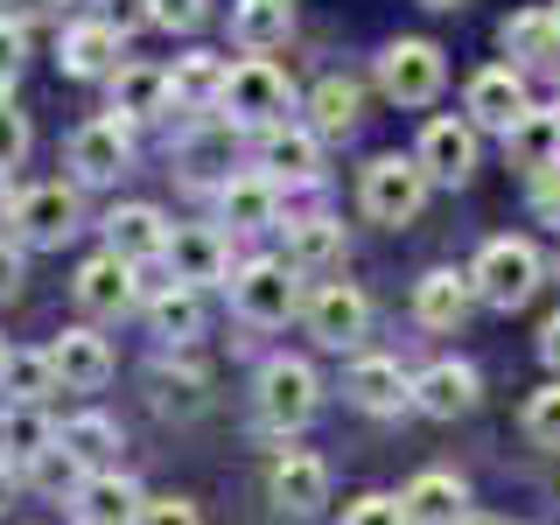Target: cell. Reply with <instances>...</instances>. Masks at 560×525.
<instances>
[{
	"instance_id": "obj_32",
	"label": "cell",
	"mask_w": 560,
	"mask_h": 525,
	"mask_svg": "<svg viewBox=\"0 0 560 525\" xmlns=\"http://www.w3.org/2000/svg\"><path fill=\"white\" fill-rule=\"evenodd\" d=\"M308 127L315 133H350L358 127V84L350 78H323L308 92Z\"/></svg>"
},
{
	"instance_id": "obj_27",
	"label": "cell",
	"mask_w": 560,
	"mask_h": 525,
	"mask_svg": "<svg viewBox=\"0 0 560 525\" xmlns=\"http://www.w3.org/2000/svg\"><path fill=\"white\" fill-rule=\"evenodd\" d=\"M288 28H294V0H238V8H232V43L253 49V57L280 49Z\"/></svg>"
},
{
	"instance_id": "obj_19",
	"label": "cell",
	"mask_w": 560,
	"mask_h": 525,
	"mask_svg": "<svg viewBox=\"0 0 560 525\" xmlns=\"http://www.w3.org/2000/svg\"><path fill=\"white\" fill-rule=\"evenodd\" d=\"M218 210H224L232 232H267V224L280 218V183H273L267 168H259V175H224Z\"/></svg>"
},
{
	"instance_id": "obj_40",
	"label": "cell",
	"mask_w": 560,
	"mask_h": 525,
	"mask_svg": "<svg viewBox=\"0 0 560 525\" xmlns=\"http://www.w3.org/2000/svg\"><path fill=\"white\" fill-rule=\"evenodd\" d=\"M343 525H407V504L385 498V490H372V498L343 504Z\"/></svg>"
},
{
	"instance_id": "obj_21",
	"label": "cell",
	"mask_w": 560,
	"mask_h": 525,
	"mask_svg": "<svg viewBox=\"0 0 560 525\" xmlns=\"http://www.w3.org/2000/svg\"><path fill=\"white\" fill-rule=\"evenodd\" d=\"M140 483L119 477V469H98V477L78 483V525H133L140 518Z\"/></svg>"
},
{
	"instance_id": "obj_23",
	"label": "cell",
	"mask_w": 560,
	"mask_h": 525,
	"mask_svg": "<svg viewBox=\"0 0 560 525\" xmlns=\"http://www.w3.org/2000/svg\"><path fill=\"white\" fill-rule=\"evenodd\" d=\"M105 84H113V113L127 119V127H133V119H162L168 98H175L168 92V70H154V63H119Z\"/></svg>"
},
{
	"instance_id": "obj_6",
	"label": "cell",
	"mask_w": 560,
	"mask_h": 525,
	"mask_svg": "<svg viewBox=\"0 0 560 525\" xmlns=\"http://www.w3.org/2000/svg\"><path fill=\"white\" fill-rule=\"evenodd\" d=\"M315 407H323V385H315V372L302 358H273L267 372H259V413H267V428L294 434V428L315 420Z\"/></svg>"
},
{
	"instance_id": "obj_41",
	"label": "cell",
	"mask_w": 560,
	"mask_h": 525,
	"mask_svg": "<svg viewBox=\"0 0 560 525\" xmlns=\"http://www.w3.org/2000/svg\"><path fill=\"white\" fill-rule=\"evenodd\" d=\"M22 57H28V35L14 14H0V92H8L14 78H22Z\"/></svg>"
},
{
	"instance_id": "obj_42",
	"label": "cell",
	"mask_w": 560,
	"mask_h": 525,
	"mask_svg": "<svg viewBox=\"0 0 560 525\" xmlns=\"http://www.w3.org/2000/svg\"><path fill=\"white\" fill-rule=\"evenodd\" d=\"M133 525H203V518H197V504H189V498H148Z\"/></svg>"
},
{
	"instance_id": "obj_34",
	"label": "cell",
	"mask_w": 560,
	"mask_h": 525,
	"mask_svg": "<svg viewBox=\"0 0 560 525\" xmlns=\"http://www.w3.org/2000/svg\"><path fill=\"white\" fill-rule=\"evenodd\" d=\"M57 442H63L70 455H78L84 469H98L105 455L119 448V428H113V420H105V413H78V420H63V434H57Z\"/></svg>"
},
{
	"instance_id": "obj_45",
	"label": "cell",
	"mask_w": 560,
	"mask_h": 525,
	"mask_svg": "<svg viewBox=\"0 0 560 525\" xmlns=\"http://www.w3.org/2000/svg\"><path fill=\"white\" fill-rule=\"evenodd\" d=\"M14 288H22V253H14V245L0 238V302H8Z\"/></svg>"
},
{
	"instance_id": "obj_20",
	"label": "cell",
	"mask_w": 560,
	"mask_h": 525,
	"mask_svg": "<svg viewBox=\"0 0 560 525\" xmlns=\"http://www.w3.org/2000/svg\"><path fill=\"white\" fill-rule=\"evenodd\" d=\"M413 407H420V413H434V420H455V413H469V407H477V372H469L463 358H442V364H428V372L413 378Z\"/></svg>"
},
{
	"instance_id": "obj_37",
	"label": "cell",
	"mask_w": 560,
	"mask_h": 525,
	"mask_svg": "<svg viewBox=\"0 0 560 525\" xmlns=\"http://www.w3.org/2000/svg\"><path fill=\"white\" fill-rule=\"evenodd\" d=\"M28 477L43 483V490H70V498H78V483H84V463H78V455H70V448L57 442V448L43 455V463H28Z\"/></svg>"
},
{
	"instance_id": "obj_7",
	"label": "cell",
	"mask_w": 560,
	"mask_h": 525,
	"mask_svg": "<svg viewBox=\"0 0 560 525\" xmlns=\"http://www.w3.org/2000/svg\"><path fill=\"white\" fill-rule=\"evenodd\" d=\"M302 315H308V337L323 350H358L364 329H372V302H364L358 288H343V280H323L302 302Z\"/></svg>"
},
{
	"instance_id": "obj_2",
	"label": "cell",
	"mask_w": 560,
	"mask_h": 525,
	"mask_svg": "<svg viewBox=\"0 0 560 525\" xmlns=\"http://www.w3.org/2000/svg\"><path fill=\"white\" fill-rule=\"evenodd\" d=\"M442 84H448V63H442V49H434L428 35H399V43L378 57V92L393 105H434Z\"/></svg>"
},
{
	"instance_id": "obj_49",
	"label": "cell",
	"mask_w": 560,
	"mask_h": 525,
	"mask_svg": "<svg viewBox=\"0 0 560 525\" xmlns=\"http://www.w3.org/2000/svg\"><path fill=\"white\" fill-rule=\"evenodd\" d=\"M14 218V197H8V183H0V224H8Z\"/></svg>"
},
{
	"instance_id": "obj_43",
	"label": "cell",
	"mask_w": 560,
	"mask_h": 525,
	"mask_svg": "<svg viewBox=\"0 0 560 525\" xmlns=\"http://www.w3.org/2000/svg\"><path fill=\"white\" fill-rule=\"evenodd\" d=\"M22 154H28V119L14 105H0V168H14Z\"/></svg>"
},
{
	"instance_id": "obj_12",
	"label": "cell",
	"mask_w": 560,
	"mask_h": 525,
	"mask_svg": "<svg viewBox=\"0 0 560 525\" xmlns=\"http://www.w3.org/2000/svg\"><path fill=\"white\" fill-rule=\"evenodd\" d=\"M413 162L428 168V183H469V168H477V127L469 119H428Z\"/></svg>"
},
{
	"instance_id": "obj_33",
	"label": "cell",
	"mask_w": 560,
	"mask_h": 525,
	"mask_svg": "<svg viewBox=\"0 0 560 525\" xmlns=\"http://www.w3.org/2000/svg\"><path fill=\"white\" fill-rule=\"evenodd\" d=\"M0 393L43 407V399L57 393V364H49V350H8V378H0Z\"/></svg>"
},
{
	"instance_id": "obj_53",
	"label": "cell",
	"mask_w": 560,
	"mask_h": 525,
	"mask_svg": "<svg viewBox=\"0 0 560 525\" xmlns=\"http://www.w3.org/2000/svg\"><path fill=\"white\" fill-rule=\"evenodd\" d=\"M553 22H560V8H553Z\"/></svg>"
},
{
	"instance_id": "obj_11",
	"label": "cell",
	"mask_w": 560,
	"mask_h": 525,
	"mask_svg": "<svg viewBox=\"0 0 560 525\" xmlns=\"http://www.w3.org/2000/svg\"><path fill=\"white\" fill-rule=\"evenodd\" d=\"M14 232H22L28 245H63L70 232H78V197H70L63 183H43V189H22L14 197Z\"/></svg>"
},
{
	"instance_id": "obj_39",
	"label": "cell",
	"mask_w": 560,
	"mask_h": 525,
	"mask_svg": "<svg viewBox=\"0 0 560 525\" xmlns=\"http://www.w3.org/2000/svg\"><path fill=\"white\" fill-rule=\"evenodd\" d=\"M168 288H183V280H175V267H168V253H154V259H133V294H140V302H162V294Z\"/></svg>"
},
{
	"instance_id": "obj_44",
	"label": "cell",
	"mask_w": 560,
	"mask_h": 525,
	"mask_svg": "<svg viewBox=\"0 0 560 525\" xmlns=\"http://www.w3.org/2000/svg\"><path fill=\"white\" fill-rule=\"evenodd\" d=\"M533 218L560 232V168H539L533 175Z\"/></svg>"
},
{
	"instance_id": "obj_9",
	"label": "cell",
	"mask_w": 560,
	"mask_h": 525,
	"mask_svg": "<svg viewBox=\"0 0 560 525\" xmlns=\"http://www.w3.org/2000/svg\"><path fill=\"white\" fill-rule=\"evenodd\" d=\"M70 294H78V308L92 315V323H113V315H127L140 294H133V259H119L113 245H105L98 259H84L78 280H70Z\"/></svg>"
},
{
	"instance_id": "obj_36",
	"label": "cell",
	"mask_w": 560,
	"mask_h": 525,
	"mask_svg": "<svg viewBox=\"0 0 560 525\" xmlns=\"http://www.w3.org/2000/svg\"><path fill=\"white\" fill-rule=\"evenodd\" d=\"M525 442H539V448H560V378L553 385H539L533 399H525Z\"/></svg>"
},
{
	"instance_id": "obj_4",
	"label": "cell",
	"mask_w": 560,
	"mask_h": 525,
	"mask_svg": "<svg viewBox=\"0 0 560 525\" xmlns=\"http://www.w3.org/2000/svg\"><path fill=\"white\" fill-rule=\"evenodd\" d=\"M232 127H280L288 119V78L267 63V57H245L232 63V78H224V105H218Z\"/></svg>"
},
{
	"instance_id": "obj_25",
	"label": "cell",
	"mask_w": 560,
	"mask_h": 525,
	"mask_svg": "<svg viewBox=\"0 0 560 525\" xmlns=\"http://www.w3.org/2000/svg\"><path fill=\"white\" fill-rule=\"evenodd\" d=\"M105 245L119 259H154V253H168V218L154 203H119L105 218Z\"/></svg>"
},
{
	"instance_id": "obj_10",
	"label": "cell",
	"mask_w": 560,
	"mask_h": 525,
	"mask_svg": "<svg viewBox=\"0 0 560 525\" xmlns=\"http://www.w3.org/2000/svg\"><path fill=\"white\" fill-rule=\"evenodd\" d=\"M127 162H133V133H127L119 113L70 133V168H78V183H113V175H127Z\"/></svg>"
},
{
	"instance_id": "obj_16",
	"label": "cell",
	"mask_w": 560,
	"mask_h": 525,
	"mask_svg": "<svg viewBox=\"0 0 560 525\" xmlns=\"http://www.w3.org/2000/svg\"><path fill=\"white\" fill-rule=\"evenodd\" d=\"M343 393H350V407H364V413H407L413 407V378L399 372L393 358H358L350 378H343Z\"/></svg>"
},
{
	"instance_id": "obj_30",
	"label": "cell",
	"mask_w": 560,
	"mask_h": 525,
	"mask_svg": "<svg viewBox=\"0 0 560 525\" xmlns=\"http://www.w3.org/2000/svg\"><path fill=\"white\" fill-rule=\"evenodd\" d=\"M504 49H512L518 63H560V22H553V8H525L504 22Z\"/></svg>"
},
{
	"instance_id": "obj_29",
	"label": "cell",
	"mask_w": 560,
	"mask_h": 525,
	"mask_svg": "<svg viewBox=\"0 0 560 525\" xmlns=\"http://www.w3.org/2000/svg\"><path fill=\"white\" fill-rule=\"evenodd\" d=\"M224 78H232L224 57H183L168 70V92H175L183 113H218V105H224Z\"/></svg>"
},
{
	"instance_id": "obj_51",
	"label": "cell",
	"mask_w": 560,
	"mask_h": 525,
	"mask_svg": "<svg viewBox=\"0 0 560 525\" xmlns=\"http://www.w3.org/2000/svg\"><path fill=\"white\" fill-rule=\"evenodd\" d=\"M0 378H8V343H0Z\"/></svg>"
},
{
	"instance_id": "obj_14",
	"label": "cell",
	"mask_w": 560,
	"mask_h": 525,
	"mask_svg": "<svg viewBox=\"0 0 560 525\" xmlns=\"http://www.w3.org/2000/svg\"><path fill=\"white\" fill-rule=\"evenodd\" d=\"M259 168L273 175V183H315L323 175V140H315V127H267V140H259Z\"/></svg>"
},
{
	"instance_id": "obj_18",
	"label": "cell",
	"mask_w": 560,
	"mask_h": 525,
	"mask_svg": "<svg viewBox=\"0 0 560 525\" xmlns=\"http://www.w3.org/2000/svg\"><path fill=\"white\" fill-rule=\"evenodd\" d=\"M168 267H175L183 288H210V280H224L232 253H224V238L210 232V224H175L168 232Z\"/></svg>"
},
{
	"instance_id": "obj_31",
	"label": "cell",
	"mask_w": 560,
	"mask_h": 525,
	"mask_svg": "<svg viewBox=\"0 0 560 525\" xmlns=\"http://www.w3.org/2000/svg\"><path fill=\"white\" fill-rule=\"evenodd\" d=\"M329 259H343V224H337V218H302V224H288V267H294V273L329 267Z\"/></svg>"
},
{
	"instance_id": "obj_47",
	"label": "cell",
	"mask_w": 560,
	"mask_h": 525,
	"mask_svg": "<svg viewBox=\"0 0 560 525\" xmlns=\"http://www.w3.org/2000/svg\"><path fill=\"white\" fill-rule=\"evenodd\" d=\"M43 8H57V0H0V14H14V22H28V14H43Z\"/></svg>"
},
{
	"instance_id": "obj_17",
	"label": "cell",
	"mask_w": 560,
	"mask_h": 525,
	"mask_svg": "<svg viewBox=\"0 0 560 525\" xmlns=\"http://www.w3.org/2000/svg\"><path fill=\"white\" fill-rule=\"evenodd\" d=\"M399 504H407V525H463L469 518V490H463V477H448V469H420V477L399 490Z\"/></svg>"
},
{
	"instance_id": "obj_3",
	"label": "cell",
	"mask_w": 560,
	"mask_h": 525,
	"mask_svg": "<svg viewBox=\"0 0 560 525\" xmlns=\"http://www.w3.org/2000/svg\"><path fill=\"white\" fill-rule=\"evenodd\" d=\"M469 273H477V294L490 308H525L539 294V253L525 238H490Z\"/></svg>"
},
{
	"instance_id": "obj_52",
	"label": "cell",
	"mask_w": 560,
	"mask_h": 525,
	"mask_svg": "<svg viewBox=\"0 0 560 525\" xmlns=\"http://www.w3.org/2000/svg\"><path fill=\"white\" fill-rule=\"evenodd\" d=\"M57 8H78V0H57Z\"/></svg>"
},
{
	"instance_id": "obj_28",
	"label": "cell",
	"mask_w": 560,
	"mask_h": 525,
	"mask_svg": "<svg viewBox=\"0 0 560 525\" xmlns=\"http://www.w3.org/2000/svg\"><path fill=\"white\" fill-rule=\"evenodd\" d=\"M504 154H512L518 168H560V105L547 113V105H533V113L518 119L512 133H504Z\"/></svg>"
},
{
	"instance_id": "obj_1",
	"label": "cell",
	"mask_w": 560,
	"mask_h": 525,
	"mask_svg": "<svg viewBox=\"0 0 560 525\" xmlns=\"http://www.w3.org/2000/svg\"><path fill=\"white\" fill-rule=\"evenodd\" d=\"M232 308L253 329H280L294 308H302V273L288 259H253V267L232 273Z\"/></svg>"
},
{
	"instance_id": "obj_46",
	"label": "cell",
	"mask_w": 560,
	"mask_h": 525,
	"mask_svg": "<svg viewBox=\"0 0 560 525\" xmlns=\"http://www.w3.org/2000/svg\"><path fill=\"white\" fill-rule=\"evenodd\" d=\"M539 358H547L553 372H560V308L547 315V323H539Z\"/></svg>"
},
{
	"instance_id": "obj_22",
	"label": "cell",
	"mask_w": 560,
	"mask_h": 525,
	"mask_svg": "<svg viewBox=\"0 0 560 525\" xmlns=\"http://www.w3.org/2000/svg\"><path fill=\"white\" fill-rule=\"evenodd\" d=\"M323 498H329V469H323V455L288 448V455L273 463V504H280V512H294V518H308V512H323Z\"/></svg>"
},
{
	"instance_id": "obj_8",
	"label": "cell",
	"mask_w": 560,
	"mask_h": 525,
	"mask_svg": "<svg viewBox=\"0 0 560 525\" xmlns=\"http://www.w3.org/2000/svg\"><path fill=\"white\" fill-rule=\"evenodd\" d=\"M463 105H469V127H490V133H512L525 113H533V98H525V78L512 63H490V70H477L469 78V92H463Z\"/></svg>"
},
{
	"instance_id": "obj_50",
	"label": "cell",
	"mask_w": 560,
	"mask_h": 525,
	"mask_svg": "<svg viewBox=\"0 0 560 525\" xmlns=\"http://www.w3.org/2000/svg\"><path fill=\"white\" fill-rule=\"evenodd\" d=\"M428 8H463V0H428Z\"/></svg>"
},
{
	"instance_id": "obj_15",
	"label": "cell",
	"mask_w": 560,
	"mask_h": 525,
	"mask_svg": "<svg viewBox=\"0 0 560 525\" xmlns=\"http://www.w3.org/2000/svg\"><path fill=\"white\" fill-rule=\"evenodd\" d=\"M49 364H57L63 393H98V385L113 378V350H105V337H92V329H63V337L49 343Z\"/></svg>"
},
{
	"instance_id": "obj_5",
	"label": "cell",
	"mask_w": 560,
	"mask_h": 525,
	"mask_svg": "<svg viewBox=\"0 0 560 525\" xmlns=\"http://www.w3.org/2000/svg\"><path fill=\"white\" fill-rule=\"evenodd\" d=\"M358 197H364V210H372L378 224H413L420 203H428V168L407 162V154H378V162L364 168Z\"/></svg>"
},
{
	"instance_id": "obj_13",
	"label": "cell",
	"mask_w": 560,
	"mask_h": 525,
	"mask_svg": "<svg viewBox=\"0 0 560 525\" xmlns=\"http://www.w3.org/2000/svg\"><path fill=\"white\" fill-rule=\"evenodd\" d=\"M477 302H483V294H477V273H455V267H434L413 288V315L428 329H463V315L477 308Z\"/></svg>"
},
{
	"instance_id": "obj_24",
	"label": "cell",
	"mask_w": 560,
	"mask_h": 525,
	"mask_svg": "<svg viewBox=\"0 0 560 525\" xmlns=\"http://www.w3.org/2000/svg\"><path fill=\"white\" fill-rule=\"evenodd\" d=\"M57 63L70 70V78H113L119 70V28L113 22H70Z\"/></svg>"
},
{
	"instance_id": "obj_48",
	"label": "cell",
	"mask_w": 560,
	"mask_h": 525,
	"mask_svg": "<svg viewBox=\"0 0 560 525\" xmlns=\"http://www.w3.org/2000/svg\"><path fill=\"white\" fill-rule=\"evenodd\" d=\"M8 504H14V463L0 455V512H8Z\"/></svg>"
},
{
	"instance_id": "obj_38",
	"label": "cell",
	"mask_w": 560,
	"mask_h": 525,
	"mask_svg": "<svg viewBox=\"0 0 560 525\" xmlns=\"http://www.w3.org/2000/svg\"><path fill=\"white\" fill-rule=\"evenodd\" d=\"M148 14H154V28L189 35V28H203V22H210V0H148Z\"/></svg>"
},
{
	"instance_id": "obj_26",
	"label": "cell",
	"mask_w": 560,
	"mask_h": 525,
	"mask_svg": "<svg viewBox=\"0 0 560 525\" xmlns=\"http://www.w3.org/2000/svg\"><path fill=\"white\" fill-rule=\"evenodd\" d=\"M49 448H57V428H49V413H43V407H28V399L0 407V455H8L14 469L43 463Z\"/></svg>"
},
{
	"instance_id": "obj_35",
	"label": "cell",
	"mask_w": 560,
	"mask_h": 525,
	"mask_svg": "<svg viewBox=\"0 0 560 525\" xmlns=\"http://www.w3.org/2000/svg\"><path fill=\"white\" fill-rule=\"evenodd\" d=\"M154 337H168V343L203 337V302H197V288H168L162 302H154Z\"/></svg>"
}]
</instances>
